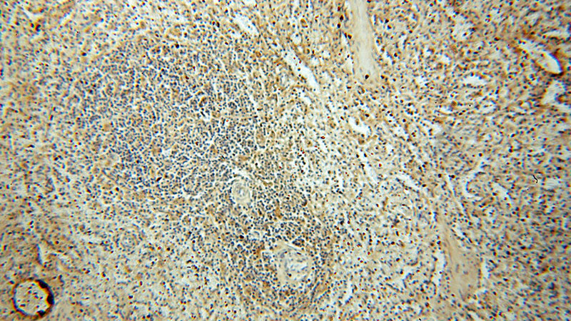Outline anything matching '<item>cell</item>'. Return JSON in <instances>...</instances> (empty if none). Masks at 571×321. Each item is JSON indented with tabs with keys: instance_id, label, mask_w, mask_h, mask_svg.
<instances>
[{
	"instance_id": "cell-1",
	"label": "cell",
	"mask_w": 571,
	"mask_h": 321,
	"mask_svg": "<svg viewBox=\"0 0 571 321\" xmlns=\"http://www.w3.org/2000/svg\"><path fill=\"white\" fill-rule=\"evenodd\" d=\"M14 304L24 315L39 317L45 315L51 307V295L44 283L36 280H26L14 289Z\"/></svg>"
}]
</instances>
